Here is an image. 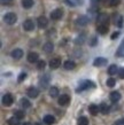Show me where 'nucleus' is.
Masks as SVG:
<instances>
[{
    "mask_svg": "<svg viewBox=\"0 0 124 125\" xmlns=\"http://www.w3.org/2000/svg\"><path fill=\"white\" fill-rule=\"evenodd\" d=\"M85 40H86V36H85V33H80L78 37L75 39V44L76 45H83V44L85 42Z\"/></svg>",
    "mask_w": 124,
    "mask_h": 125,
    "instance_id": "nucleus-23",
    "label": "nucleus"
},
{
    "mask_svg": "<svg viewBox=\"0 0 124 125\" xmlns=\"http://www.w3.org/2000/svg\"><path fill=\"white\" fill-rule=\"evenodd\" d=\"M117 72H118V67H117L116 64L109 65V68H108V75H110V76H114V75H116Z\"/></svg>",
    "mask_w": 124,
    "mask_h": 125,
    "instance_id": "nucleus-24",
    "label": "nucleus"
},
{
    "mask_svg": "<svg viewBox=\"0 0 124 125\" xmlns=\"http://www.w3.org/2000/svg\"><path fill=\"white\" fill-rule=\"evenodd\" d=\"M49 82H51V76H49L48 73H45V75L40 76V78H39V86L43 90H45V88L48 87Z\"/></svg>",
    "mask_w": 124,
    "mask_h": 125,
    "instance_id": "nucleus-3",
    "label": "nucleus"
},
{
    "mask_svg": "<svg viewBox=\"0 0 124 125\" xmlns=\"http://www.w3.org/2000/svg\"><path fill=\"white\" fill-rule=\"evenodd\" d=\"M7 123L8 125H20V119L17 117H15V116H13V117H11L8 119Z\"/></svg>",
    "mask_w": 124,
    "mask_h": 125,
    "instance_id": "nucleus-29",
    "label": "nucleus"
},
{
    "mask_svg": "<svg viewBox=\"0 0 124 125\" xmlns=\"http://www.w3.org/2000/svg\"><path fill=\"white\" fill-rule=\"evenodd\" d=\"M115 125H124V118H120L116 121V124Z\"/></svg>",
    "mask_w": 124,
    "mask_h": 125,
    "instance_id": "nucleus-41",
    "label": "nucleus"
},
{
    "mask_svg": "<svg viewBox=\"0 0 124 125\" xmlns=\"http://www.w3.org/2000/svg\"><path fill=\"white\" fill-rule=\"evenodd\" d=\"M78 125H89V118L85 117V116L79 117L78 118Z\"/></svg>",
    "mask_w": 124,
    "mask_h": 125,
    "instance_id": "nucleus-31",
    "label": "nucleus"
},
{
    "mask_svg": "<svg viewBox=\"0 0 124 125\" xmlns=\"http://www.w3.org/2000/svg\"><path fill=\"white\" fill-rule=\"evenodd\" d=\"M108 63V60L105 59V57H97V59H94L93 61V65L94 67H103Z\"/></svg>",
    "mask_w": 124,
    "mask_h": 125,
    "instance_id": "nucleus-14",
    "label": "nucleus"
},
{
    "mask_svg": "<svg viewBox=\"0 0 124 125\" xmlns=\"http://www.w3.org/2000/svg\"><path fill=\"white\" fill-rule=\"evenodd\" d=\"M4 21L6 24L13 25V24H15L16 21H17V16H16L15 13H7V14H5V16H4Z\"/></svg>",
    "mask_w": 124,
    "mask_h": 125,
    "instance_id": "nucleus-2",
    "label": "nucleus"
},
{
    "mask_svg": "<svg viewBox=\"0 0 124 125\" xmlns=\"http://www.w3.org/2000/svg\"><path fill=\"white\" fill-rule=\"evenodd\" d=\"M63 16V10L61 8H56L51 13V19L54 20V21H57V20H61V17Z\"/></svg>",
    "mask_w": 124,
    "mask_h": 125,
    "instance_id": "nucleus-7",
    "label": "nucleus"
},
{
    "mask_svg": "<svg viewBox=\"0 0 124 125\" xmlns=\"http://www.w3.org/2000/svg\"><path fill=\"white\" fill-rule=\"evenodd\" d=\"M38 28H40V29H45L47 27V24H48V20L46 19L45 16H39L38 17Z\"/></svg>",
    "mask_w": 124,
    "mask_h": 125,
    "instance_id": "nucleus-15",
    "label": "nucleus"
},
{
    "mask_svg": "<svg viewBox=\"0 0 124 125\" xmlns=\"http://www.w3.org/2000/svg\"><path fill=\"white\" fill-rule=\"evenodd\" d=\"M34 27H36V24H34V22L31 19H28L23 22V29H24L25 31L34 30Z\"/></svg>",
    "mask_w": 124,
    "mask_h": 125,
    "instance_id": "nucleus-6",
    "label": "nucleus"
},
{
    "mask_svg": "<svg viewBox=\"0 0 124 125\" xmlns=\"http://www.w3.org/2000/svg\"><path fill=\"white\" fill-rule=\"evenodd\" d=\"M25 78H26V73H25V72H21V73L19 75L17 82H19V83H22L23 80H25Z\"/></svg>",
    "mask_w": 124,
    "mask_h": 125,
    "instance_id": "nucleus-36",
    "label": "nucleus"
},
{
    "mask_svg": "<svg viewBox=\"0 0 124 125\" xmlns=\"http://www.w3.org/2000/svg\"><path fill=\"white\" fill-rule=\"evenodd\" d=\"M123 53H124V38H123V40L121 42L120 46H118V48H117V51H116V56H122Z\"/></svg>",
    "mask_w": 124,
    "mask_h": 125,
    "instance_id": "nucleus-26",
    "label": "nucleus"
},
{
    "mask_svg": "<svg viewBox=\"0 0 124 125\" xmlns=\"http://www.w3.org/2000/svg\"><path fill=\"white\" fill-rule=\"evenodd\" d=\"M53 49H54V45H53L52 42H46L44 45H43V51L45 52V53L49 54L53 52Z\"/></svg>",
    "mask_w": 124,
    "mask_h": 125,
    "instance_id": "nucleus-16",
    "label": "nucleus"
},
{
    "mask_svg": "<svg viewBox=\"0 0 124 125\" xmlns=\"http://www.w3.org/2000/svg\"><path fill=\"white\" fill-rule=\"evenodd\" d=\"M22 7L23 8H26V9H29V8H31L32 6H34V0H22Z\"/></svg>",
    "mask_w": 124,
    "mask_h": 125,
    "instance_id": "nucleus-25",
    "label": "nucleus"
},
{
    "mask_svg": "<svg viewBox=\"0 0 124 125\" xmlns=\"http://www.w3.org/2000/svg\"><path fill=\"white\" fill-rule=\"evenodd\" d=\"M23 125H32V124H31V123H24Z\"/></svg>",
    "mask_w": 124,
    "mask_h": 125,
    "instance_id": "nucleus-44",
    "label": "nucleus"
},
{
    "mask_svg": "<svg viewBox=\"0 0 124 125\" xmlns=\"http://www.w3.org/2000/svg\"><path fill=\"white\" fill-rule=\"evenodd\" d=\"M120 4H121V0H110V6H112V7L118 6Z\"/></svg>",
    "mask_w": 124,
    "mask_h": 125,
    "instance_id": "nucleus-37",
    "label": "nucleus"
},
{
    "mask_svg": "<svg viewBox=\"0 0 124 125\" xmlns=\"http://www.w3.org/2000/svg\"><path fill=\"white\" fill-rule=\"evenodd\" d=\"M57 102L60 106H67L68 103L70 102V96L68 94H61L59 96V100H57Z\"/></svg>",
    "mask_w": 124,
    "mask_h": 125,
    "instance_id": "nucleus-10",
    "label": "nucleus"
},
{
    "mask_svg": "<svg viewBox=\"0 0 124 125\" xmlns=\"http://www.w3.org/2000/svg\"><path fill=\"white\" fill-rule=\"evenodd\" d=\"M94 87H95V84L92 80H82L79 83L78 87L76 88V92L79 93V92H83L85 90H89V88H94Z\"/></svg>",
    "mask_w": 124,
    "mask_h": 125,
    "instance_id": "nucleus-1",
    "label": "nucleus"
},
{
    "mask_svg": "<svg viewBox=\"0 0 124 125\" xmlns=\"http://www.w3.org/2000/svg\"><path fill=\"white\" fill-rule=\"evenodd\" d=\"M118 77L120 78H122V79H124V68H121V69H118Z\"/></svg>",
    "mask_w": 124,
    "mask_h": 125,
    "instance_id": "nucleus-38",
    "label": "nucleus"
},
{
    "mask_svg": "<svg viewBox=\"0 0 124 125\" xmlns=\"http://www.w3.org/2000/svg\"><path fill=\"white\" fill-rule=\"evenodd\" d=\"M109 99H110V101L112 102H118L121 100V93L120 92H117V91H114L110 93V95H109Z\"/></svg>",
    "mask_w": 124,
    "mask_h": 125,
    "instance_id": "nucleus-17",
    "label": "nucleus"
},
{
    "mask_svg": "<svg viewBox=\"0 0 124 125\" xmlns=\"http://www.w3.org/2000/svg\"><path fill=\"white\" fill-rule=\"evenodd\" d=\"M97 21H98V24H106L108 25V22H109V16L105 13H101L97 16Z\"/></svg>",
    "mask_w": 124,
    "mask_h": 125,
    "instance_id": "nucleus-8",
    "label": "nucleus"
},
{
    "mask_svg": "<svg viewBox=\"0 0 124 125\" xmlns=\"http://www.w3.org/2000/svg\"><path fill=\"white\" fill-rule=\"evenodd\" d=\"M99 108H100V113L103 115H107L109 114V110H110V108H109V106L107 104V103L105 102H102L100 106H99Z\"/></svg>",
    "mask_w": 124,
    "mask_h": 125,
    "instance_id": "nucleus-22",
    "label": "nucleus"
},
{
    "mask_svg": "<svg viewBox=\"0 0 124 125\" xmlns=\"http://www.w3.org/2000/svg\"><path fill=\"white\" fill-rule=\"evenodd\" d=\"M13 0H1V4L2 5H8V4H11Z\"/></svg>",
    "mask_w": 124,
    "mask_h": 125,
    "instance_id": "nucleus-43",
    "label": "nucleus"
},
{
    "mask_svg": "<svg viewBox=\"0 0 124 125\" xmlns=\"http://www.w3.org/2000/svg\"><path fill=\"white\" fill-rule=\"evenodd\" d=\"M57 95H59V88L55 86H52L49 88V96H52V98H56Z\"/></svg>",
    "mask_w": 124,
    "mask_h": 125,
    "instance_id": "nucleus-27",
    "label": "nucleus"
},
{
    "mask_svg": "<svg viewBox=\"0 0 124 125\" xmlns=\"http://www.w3.org/2000/svg\"><path fill=\"white\" fill-rule=\"evenodd\" d=\"M43 121H44V123H45L46 125H53L55 123V118H54V116H52V115H46Z\"/></svg>",
    "mask_w": 124,
    "mask_h": 125,
    "instance_id": "nucleus-21",
    "label": "nucleus"
},
{
    "mask_svg": "<svg viewBox=\"0 0 124 125\" xmlns=\"http://www.w3.org/2000/svg\"><path fill=\"white\" fill-rule=\"evenodd\" d=\"M23 51L21 48H15V49H13L11 51V56L14 59V60H20V59H22L23 56Z\"/></svg>",
    "mask_w": 124,
    "mask_h": 125,
    "instance_id": "nucleus-11",
    "label": "nucleus"
},
{
    "mask_svg": "<svg viewBox=\"0 0 124 125\" xmlns=\"http://www.w3.org/2000/svg\"><path fill=\"white\" fill-rule=\"evenodd\" d=\"M15 117H17L19 119H23L25 117V113L23 110H16L15 111Z\"/></svg>",
    "mask_w": 124,
    "mask_h": 125,
    "instance_id": "nucleus-35",
    "label": "nucleus"
},
{
    "mask_svg": "<svg viewBox=\"0 0 124 125\" xmlns=\"http://www.w3.org/2000/svg\"><path fill=\"white\" fill-rule=\"evenodd\" d=\"M89 22H90V17L86 15H80L76 19V24L79 27H85L89 24Z\"/></svg>",
    "mask_w": 124,
    "mask_h": 125,
    "instance_id": "nucleus-4",
    "label": "nucleus"
},
{
    "mask_svg": "<svg viewBox=\"0 0 124 125\" xmlns=\"http://www.w3.org/2000/svg\"><path fill=\"white\" fill-rule=\"evenodd\" d=\"M14 102V98L11 93H6V94L2 96V104L5 107H11Z\"/></svg>",
    "mask_w": 124,
    "mask_h": 125,
    "instance_id": "nucleus-5",
    "label": "nucleus"
},
{
    "mask_svg": "<svg viewBox=\"0 0 124 125\" xmlns=\"http://www.w3.org/2000/svg\"><path fill=\"white\" fill-rule=\"evenodd\" d=\"M115 84H116V80H115V78H113V77L108 78L107 82H106V85H107L108 87H114L115 86Z\"/></svg>",
    "mask_w": 124,
    "mask_h": 125,
    "instance_id": "nucleus-33",
    "label": "nucleus"
},
{
    "mask_svg": "<svg viewBox=\"0 0 124 125\" xmlns=\"http://www.w3.org/2000/svg\"><path fill=\"white\" fill-rule=\"evenodd\" d=\"M89 111H90L91 115H93V116H97V115L100 113V108H99L97 104H91L89 107Z\"/></svg>",
    "mask_w": 124,
    "mask_h": 125,
    "instance_id": "nucleus-20",
    "label": "nucleus"
},
{
    "mask_svg": "<svg viewBox=\"0 0 124 125\" xmlns=\"http://www.w3.org/2000/svg\"><path fill=\"white\" fill-rule=\"evenodd\" d=\"M26 59H28V62H30V63H37L38 61H39V55L36 52H30V53L28 54Z\"/></svg>",
    "mask_w": 124,
    "mask_h": 125,
    "instance_id": "nucleus-13",
    "label": "nucleus"
},
{
    "mask_svg": "<svg viewBox=\"0 0 124 125\" xmlns=\"http://www.w3.org/2000/svg\"><path fill=\"white\" fill-rule=\"evenodd\" d=\"M123 21H124L123 16H122V15H118L117 20H115V21H114V24H115L117 28H122V27H123Z\"/></svg>",
    "mask_w": 124,
    "mask_h": 125,
    "instance_id": "nucleus-28",
    "label": "nucleus"
},
{
    "mask_svg": "<svg viewBox=\"0 0 124 125\" xmlns=\"http://www.w3.org/2000/svg\"><path fill=\"white\" fill-rule=\"evenodd\" d=\"M61 65V59L60 57H54L52 60L49 61V68L52 70H55Z\"/></svg>",
    "mask_w": 124,
    "mask_h": 125,
    "instance_id": "nucleus-12",
    "label": "nucleus"
},
{
    "mask_svg": "<svg viewBox=\"0 0 124 125\" xmlns=\"http://www.w3.org/2000/svg\"><path fill=\"white\" fill-rule=\"evenodd\" d=\"M26 95L29 96V98H32V99H36L39 95V91H38V88H36V87L31 86L29 87L28 90H26Z\"/></svg>",
    "mask_w": 124,
    "mask_h": 125,
    "instance_id": "nucleus-9",
    "label": "nucleus"
},
{
    "mask_svg": "<svg viewBox=\"0 0 124 125\" xmlns=\"http://www.w3.org/2000/svg\"><path fill=\"white\" fill-rule=\"evenodd\" d=\"M74 6H78V5H83V0H70Z\"/></svg>",
    "mask_w": 124,
    "mask_h": 125,
    "instance_id": "nucleus-40",
    "label": "nucleus"
},
{
    "mask_svg": "<svg viewBox=\"0 0 124 125\" xmlns=\"http://www.w3.org/2000/svg\"><path fill=\"white\" fill-rule=\"evenodd\" d=\"M108 25H106V24H98L97 25V32L100 34H106L108 32Z\"/></svg>",
    "mask_w": 124,
    "mask_h": 125,
    "instance_id": "nucleus-18",
    "label": "nucleus"
},
{
    "mask_svg": "<svg viewBox=\"0 0 124 125\" xmlns=\"http://www.w3.org/2000/svg\"><path fill=\"white\" fill-rule=\"evenodd\" d=\"M98 4H99V0H91V5H92L93 7L98 6Z\"/></svg>",
    "mask_w": 124,
    "mask_h": 125,
    "instance_id": "nucleus-42",
    "label": "nucleus"
},
{
    "mask_svg": "<svg viewBox=\"0 0 124 125\" xmlns=\"http://www.w3.org/2000/svg\"><path fill=\"white\" fill-rule=\"evenodd\" d=\"M63 68L66 69V70H74V69L76 68V63L71 60H67L63 63Z\"/></svg>",
    "mask_w": 124,
    "mask_h": 125,
    "instance_id": "nucleus-19",
    "label": "nucleus"
},
{
    "mask_svg": "<svg viewBox=\"0 0 124 125\" xmlns=\"http://www.w3.org/2000/svg\"><path fill=\"white\" fill-rule=\"evenodd\" d=\"M46 67V62L44 60H39L37 62V69L38 70H44Z\"/></svg>",
    "mask_w": 124,
    "mask_h": 125,
    "instance_id": "nucleus-34",
    "label": "nucleus"
},
{
    "mask_svg": "<svg viewBox=\"0 0 124 125\" xmlns=\"http://www.w3.org/2000/svg\"><path fill=\"white\" fill-rule=\"evenodd\" d=\"M36 125H40V124H39V123H36Z\"/></svg>",
    "mask_w": 124,
    "mask_h": 125,
    "instance_id": "nucleus-45",
    "label": "nucleus"
},
{
    "mask_svg": "<svg viewBox=\"0 0 124 125\" xmlns=\"http://www.w3.org/2000/svg\"><path fill=\"white\" fill-rule=\"evenodd\" d=\"M118 36H120V31H116V32H114V33L112 34L110 39H112V40H115V39L118 38Z\"/></svg>",
    "mask_w": 124,
    "mask_h": 125,
    "instance_id": "nucleus-39",
    "label": "nucleus"
},
{
    "mask_svg": "<svg viewBox=\"0 0 124 125\" xmlns=\"http://www.w3.org/2000/svg\"><path fill=\"white\" fill-rule=\"evenodd\" d=\"M97 44H98V37H97V36H92L90 39V42H89V45H90L91 47H94V46H97Z\"/></svg>",
    "mask_w": 124,
    "mask_h": 125,
    "instance_id": "nucleus-32",
    "label": "nucleus"
},
{
    "mask_svg": "<svg viewBox=\"0 0 124 125\" xmlns=\"http://www.w3.org/2000/svg\"><path fill=\"white\" fill-rule=\"evenodd\" d=\"M21 106H22L24 109H26V108H30L31 107V103H30V101H29L28 99L22 98L21 99Z\"/></svg>",
    "mask_w": 124,
    "mask_h": 125,
    "instance_id": "nucleus-30",
    "label": "nucleus"
}]
</instances>
